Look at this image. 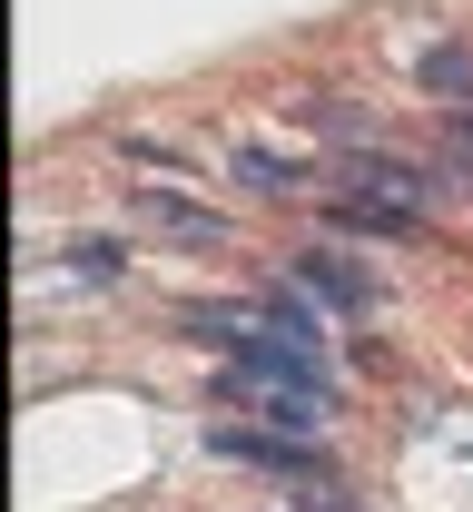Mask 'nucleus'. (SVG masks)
<instances>
[{"label": "nucleus", "instance_id": "1", "mask_svg": "<svg viewBox=\"0 0 473 512\" xmlns=\"http://www.w3.org/2000/svg\"><path fill=\"white\" fill-rule=\"evenodd\" d=\"M336 188L365 197V207H395V217H424V168H414V158H375V148H355Z\"/></svg>", "mask_w": 473, "mask_h": 512}, {"label": "nucleus", "instance_id": "2", "mask_svg": "<svg viewBox=\"0 0 473 512\" xmlns=\"http://www.w3.org/2000/svg\"><path fill=\"white\" fill-rule=\"evenodd\" d=\"M296 296H326V306H345V316H365V306H375V276H355L336 247H306L296 256Z\"/></svg>", "mask_w": 473, "mask_h": 512}, {"label": "nucleus", "instance_id": "3", "mask_svg": "<svg viewBox=\"0 0 473 512\" xmlns=\"http://www.w3.org/2000/svg\"><path fill=\"white\" fill-rule=\"evenodd\" d=\"M207 444H217V453H237V463H267V473H286V483H326L306 444H267V434H237V424H217Z\"/></svg>", "mask_w": 473, "mask_h": 512}, {"label": "nucleus", "instance_id": "4", "mask_svg": "<svg viewBox=\"0 0 473 512\" xmlns=\"http://www.w3.org/2000/svg\"><path fill=\"white\" fill-rule=\"evenodd\" d=\"M138 217L158 227V237H188V247H227V217H207V207H188V197H138Z\"/></svg>", "mask_w": 473, "mask_h": 512}, {"label": "nucleus", "instance_id": "5", "mask_svg": "<svg viewBox=\"0 0 473 512\" xmlns=\"http://www.w3.org/2000/svg\"><path fill=\"white\" fill-rule=\"evenodd\" d=\"M414 79H424L434 99H464V89H473V50H454V40H444V50H424V69H414Z\"/></svg>", "mask_w": 473, "mask_h": 512}, {"label": "nucleus", "instance_id": "6", "mask_svg": "<svg viewBox=\"0 0 473 512\" xmlns=\"http://www.w3.org/2000/svg\"><path fill=\"white\" fill-rule=\"evenodd\" d=\"M227 168H237L247 188H267V197H286V188H296V178H306V168H286V158H267V148H237Z\"/></svg>", "mask_w": 473, "mask_h": 512}, {"label": "nucleus", "instance_id": "7", "mask_svg": "<svg viewBox=\"0 0 473 512\" xmlns=\"http://www.w3.org/2000/svg\"><path fill=\"white\" fill-rule=\"evenodd\" d=\"M69 276H89V286L119 276V247H109V237H79V247H69Z\"/></svg>", "mask_w": 473, "mask_h": 512}]
</instances>
